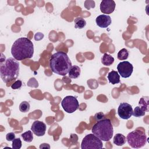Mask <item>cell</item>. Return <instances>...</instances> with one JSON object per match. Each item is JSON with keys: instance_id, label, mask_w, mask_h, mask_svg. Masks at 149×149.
<instances>
[{"instance_id": "1", "label": "cell", "mask_w": 149, "mask_h": 149, "mask_svg": "<svg viewBox=\"0 0 149 149\" xmlns=\"http://www.w3.org/2000/svg\"><path fill=\"white\" fill-rule=\"evenodd\" d=\"M11 54L17 61L31 58L34 54L33 44L27 38H19L12 44Z\"/></svg>"}, {"instance_id": "2", "label": "cell", "mask_w": 149, "mask_h": 149, "mask_svg": "<svg viewBox=\"0 0 149 149\" xmlns=\"http://www.w3.org/2000/svg\"><path fill=\"white\" fill-rule=\"evenodd\" d=\"M72 62L67 54L58 51L49 59V67L52 72L61 76H65L72 67Z\"/></svg>"}, {"instance_id": "3", "label": "cell", "mask_w": 149, "mask_h": 149, "mask_svg": "<svg viewBox=\"0 0 149 149\" xmlns=\"http://www.w3.org/2000/svg\"><path fill=\"white\" fill-rule=\"evenodd\" d=\"M19 63L14 58H9L1 62L0 75L3 81L8 83L16 79L19 74Z\"/></svg>"}, {"instance_id": "4", "label": "cell", "mask_w": 149, "mask_h": 149, "mask_svg": "<svg viewBox=\"0 0 149 149\" xmlns=\"http://www.w3.org/2000/svg\"><path fill=\"white\" fill-rule=\"evenodd\" d=\"M91 131L93 134L104 141H109L113 133V126L109 119H102L97 121L93 126Z\"/></svg>"}, {"instance_id": "5", "label": "cell", "mask_w": 149, "mask_h": 149, "mask_svg": "<svg viewBox=\"0 0 149 149\" xmlns=\"http://www.w3.org/2000/svg\"><path fill=\"white\" fill-rule=\"evenodd\" d=\"M147 140L145 133L139 130L130 132L126 137L128 144L133 148H140L144 146L147 143Z\"/></svg>"}, {"instance_id": "6", "label": "cell", "mask_w": 149, "mask_h": 149, "mask_svg": "<svg viewBox=\"0 0 149 149\" xmlns=\"http://www.w3.org/2000/svg\"><path fill=\"white\" fill-rule=\"evenodd\" d=\"M103 147L102 140L94 134H87L81 143V149H101Z\"/></svg>"}, {"instance_id": "7", "label": "cell", "mask_w": 149, "mask_h": 149, "mask_svg": "<svg viewBox=\"0 0 149 149\" xmlns=\"http://www.w3.org/2000/svg\"><path fill=\"white\" fill-rule=\"evenodd\" d=\"M61 105L65 112L69 113H72L79 108V104L75 97L68 95L62 100Z\"/></svg>"}, {"instance_id": "8", "label": "cell", "mask_w": 149, "mask_h": 149, "mask_svg": "<svg viewBox=\"0 0 149 149\" xmlns=\"http://www.w3.org/2000/svg\"><path fill=\"white\" fill-rule=\"evenodd\" d=\"M117 70L121 77L127 78L132 75L133 71V66L129 62L125 61L119 63L117 66Z\"/></svg>"}, {"instance_id": "9", "label": "cell", "mask_w": 149, "mask_h": 149, "mask_svg": "<svg viewBox=\"0 0 149 149\" xmlns=\"http://www.w3.org/2000/svg\"><path fill=\"white\" fill-rule=\"evenodd\" d=\"M133 108L130 104L127 102H122L118 108V115L123 119H128L133 115Z\"/></svg>"}, {"instance_id": "10", "label": "cell", "mask_w": 149, "mask_h": 149, "mask_svg": "<svg viewBox=\"0 0 149 149\" xmlns=\"http://www.w3.org/2000/svg\"><path fill=\"white\" fill-rule=\"evenodd\" d=\"M46 125L39 120H35L31 127V130L37 136H42L45 134L46 131Z\"/></svg>"}, {"instance_id": "11", "label": "cell", "mask_w": 149, "mask_h": 149, "mask_svg": "<svg viewBox=\"0 0 149 149\" xmlns=\"http://www.w3.org/2000/svg\"><path fill=\"white\" fill-rule=\"evenodd\" d=\"M116 3L113 0H103L100 3V10L102 13L111 14L115 9Z\"/></svg>"}, {"instance_id": "12", "label": "cell", "mask_w": 149, "mask_h": 149, "mask_svg": "<svg viewBox=\"0 0 149 149\" xmlns=\"http://www.w3.org/2000/svg\"><path fill=\"white\" fill-rule=\"evenodd\" d=\"M95 22L98 26L101 28H107L111 24L112 20L110 16L102 14L96 17Z\"/></svg>"}, {"instance_id": "13", "label": "cell", "mask_w": 149, "mask_h": 149, "mask_svg": "<svg viewBox=\"0 0 149 149\" xmlns=\"http://www.w3.org/2000/svg\"><path fill=\"white\" fill-rule=\"evenodd\" d=\"M108 79L109 82L112 84H118L120 82V75L118 72L112 70L108 74Z\"/></svg>"}, {"instance_id": "14", "label": "cell", "mask_w": 149, "mask_h": 149, "mask_svg": "<svg viewBox=\"0 0 149 149\" xmlns=\"http://www.w3.org/2000/svg\"><path fill=\"white\" fill-rule=\"evenodd\" d=\"M126 137L121 133H117L115 135L113 139V142L115 144L118 146H121L126 143Z\"/></svg>"}, {"instance_id": "15", "label": "cell", "mask_w": 149, "mask_h": 149, "mask_svg": "<svg viewBox=\"0 0 149 149\" xmlns=\"http://www.w3.org/2000/svg\"><path fill=\"white\" fill-rule=\"evenodd\" d=\"M68 74L70 78L76 79L80 74V68L78 66L73 65L70 69Z\"/></svg>"}, {"instance_id": "16", "label": "cell", "mask_w": 149, "mask_h": 149, "mask_svg": "<svg viewBox=\"0 0 149 149\" xmlns=\"http://www.w3.org/2000/svg\"><path fill=\"white\" fill-rule=\"evenodd\" d=\"M114 62V58L107 53L104 54L101 58V62L105 66H110Z\"/></svg>"}, {"instance_id": "17", "label": "cell", "mask_w": 149, "mask_h": 149, "mask_svg": "<svg viewBox=\"0 0 149 149\" xmlns=\"http://www.w3.org/2000/svg\"><path fill=\"white\" fill-rule=\"evenodd\" d=\"M74 27L76 29H83L86 25V20L81 17H76L74 20Z\"/></svg>"}, {"instance_id": "18", "label": "cell", "mask_w": 149, "mask_h": 149, "mask_svg": "<svg viewBox=\"0 0 149 149\" xmlns=\"http://www.w3.org/2000/svg\"><path fill=\"white\" fill-rule=\"evenodd\" d=\"M139 107H140L145 112L148 111V97H143L139 102Z\"/></svg>"}, {"instance_id": "19", "label": "cell", "mask_w": 149, "mask_h": 149, "mask_svg": "<svg viewBox=\"0 0 149 149\" xmlns=\"http://www.w3.org/2000/svg\"><path fill=\"white\" fill-rule=\"evenodd\" d=\"M128 56H129V51L126 48H122L118 52L117 54L118 59L121 61H124L127 59L128 58Z\"/></svg>"}, {"instance_id": "20", "label": "cell", "mask_w": 149, "mask_h": 149, "mask_svg": "<svg viewBox=\"0 0 149 149\" xmlns=\"http://www.w3.org/2000/svg\"><path fill=\"white\" fill-rule=\"evenodd\" d=\"M21 136L24 141L28 142V143L31 142L33 139V135L31 130H28L22 133L21 134Z\"/></svg>"}, {"instance_id": "21", "label": "cell", "mask_w": 149, "mask_h": 149, "mask_svg": "<svg viewBox=\"0 0 149 149\" xmlns=\"http://www.w3.org/2000/svg\"><path fill=\"white\" fill-rule=\"evenodd\" d=\"M146 112L139 106H137L135 107L133 111V115L134 117L139 118L141 116H143L145 115Z\"/></svg>"}, {"instance_id": "22", "label": "cell", "mask_w": 149, "mask_h": 149, "mask_svg": "<svg viewBox=\"0 0 149 149\" xmlns=\"http://www.w3.org/2000/svg\"><path fill=\"white\" fill-rule=\"evenodd\" d=\"M30 105L27 101H23L19 105V110L22 112H27L30 110Z\"/></svg>"}, {"instance_id": "23", "label": "cell", "mask_w": 149, "mask_h": 149, "mask_svg": "<svg viewBox=\"0 0 149 149\" xmlns=\"http://www.w3.org/2000/svg\"><path fill=\"white\" fill-rule=\"evenodd\" d=\"M22 147V141L20 138H15L12 141V148L14 149H19Z\"/></svg>"}, {"instance_id": "24", "label": "cell", "mask_w": 149, "mask_h": 149, "mask_svg": "<svg viewBox=\"0 0 149 149\" xmlns=\"http://www.w3.org/2000/svg\"><path fill=\"white\" fill-rule=\"evenodd\" d=\"M22 86V82L20 80H16L14 83H13L11 86V87L13 90H16L20 88Z\"/></svg>"}, {"instance_id": "25", "label": "cell", "mask_w": 149, "mask_h": 149, "mask_svg": "<svg viewBox=\"0 0 149 149\" xmlns=\"http://www.w3.org/2000/svg\"><path fill=\"white\" fill-rule=\"evenodd\" d=\"M6 139L9 141H12L15 139V134L13 132L8 133L6 136Z\"/></svg>"}, {"instance_id": "26", "label": "cell", "mask_w": 149, "mask_h": 149, "mask_svg": "<svg viewBox=\"0 0 149 149\" xmlns=\"http://www.w3.org/2000/svg\"><path fill=\"white\" fill-rule=\"evenodd\" d=\"M95 118L96 119V120L97 121L101 120V119H102L103 118H104V114L102 112H100V113H96V115H95Z\"/></svg>"}, {"instance_id": "27", "label": "cell", "mask_w": 149, "mask_h": 149, "mask_svg": "<svg viewBox=\"0 0 149 149\" xmlns=\"http://www.w3.org/2000/svg\"><path fill=\"white\" fill-rule=\"evenodd\" d=\"M43 37H44V35L42 34V33H37L36 35H35V36H34V39H35V40H40L41 39H42V38H43Z\"/></svg>"}, {"instance_id": "28", "label": "cell", "mask_w": 149, "mask_h": 149, "mask_svg": "<svg viewBox=\"0 0 149 149\" xmlns=\"http://www.w3.org/2000/svg\"><path fill=\"white\" fill-rule=\"evenodd\" d=\"M50 148V146L48 144H47V143H43V144H41L40 146V148L41 149V148Z\"/></svg>"}]
</instances>
